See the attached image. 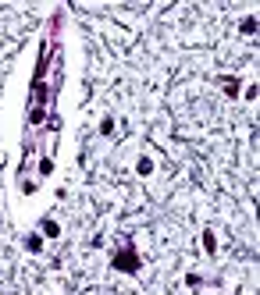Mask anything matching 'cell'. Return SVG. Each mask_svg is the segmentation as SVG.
Segmentation results:
<instances>
[{"label": "cell", "instance_id": "5b68a950", "mask_svg": "<svg viewBox=\"0 0 260 295\" xmlns=\"http://www.w3.org/2000/svg\"><path fill=\"white\" fill-rule=\"evenodd\" d=\"M43 231H47V235L54 238V235H57V224H54V221H43Z\"/></svg>", "mask_w": 260, "mask_h": 295}, {"label": "cell", "instance_id": "277c9868", "mask_svg": "<svg viewBox=\"0 0 260 295\" xmlns=\"http://www.w3.org/2000/svg\"><path fill=\"white\" fill-rule=\"evenodd\" d=\"M242 32L253 36V32H256V18H246V22H242Z\"/></svg>", "mask_w": 260, "mask_h": 295}, {"label": "cell", "instance_id": "3957f363", "mask_svg": "<svg viewBox=\"0 0 260 295\" xmlns=\"http://www.w3.org/2000/svg\"><path fill=\"white\" fill-rule=\"evenodd\" d=\"M203 249H207V252H214V249H217V242H214V231H203Z\"/></svg>", "mask_w": 260, "mask_h": 295}, {"label": "cell", "instance_id": "6da1fadb", "mask_svg": "<svg viewBox=\"0 0 260 295\" xmlns=\"http://www.w3.org/2000/svg\"><path fill=\"white\" fill-rule=\"evenodd\" d=\"M110 267L121 270V274H136V270H139V256H136V249H132V245L118 249V252H114V260H110Z\"/></svg>", "mask_w": 260, "mask_h": 295}, {"label": "cell", "instance_id": "7a4b0ae2", "mask_svg": "<svg viewBox=\"0 0 260 295\" xmlns=\"http://www.w3.org/2000/svg\"><path fill=\"white\" fill-rule=\"evenodd\" d=\"M221 86L228 89V96H239V82L235 78H221Z\"/></svg>", "mask_w": 260, "mask_h": 295}]
</instances>
